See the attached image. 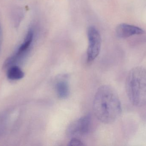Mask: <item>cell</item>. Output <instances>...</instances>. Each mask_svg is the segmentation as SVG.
<instances>
[{
  "label": "cell",
  "mask_w": 146,
  "mask_h": 146,
  "mask_svg": "<svg viewBox=\"0 0 146 146\" xmlns=\"http://www.w3.org/2000/svg\"><path fill=\"white\" fill-rule=\"evenodd\" d=\"M93 110L98 120L106 124L115 121L122 113V106L118 94L110 86L99 88L94 96Z\"/></svg>",
  "instance_id": "6da1fadb"
},
{
  "label": "cell",
  "mask_w": 146,
  "mask_h": 146,
  "mask_svg": "<svg viewBox=\"0 0 146 146\" xmlns=\"http://www.w3.org/2000/svg\"><path fill=\"white\" fill-rule=\"evenodd\" d=\"M127 95L136 107L146 105V68L137 66L129 72L126 82Z\"/></svg>",
  "instance_id": "7a4b0ae2"
},
{
  "label": "cell",
  "mask_w": 146,
  "mask_h": 146,
  "mask_svg": "<svg viewBox=\"0 0 146 146\" xmlns=\"http://www.w3.org/2000/svg\"><path fill=\"white\" fill-rule=\"evenodd\" d=\"M88 40L87 60L91 62L96 59L100 52L101 48V37L99 32L94 26H90L87 31Z\"/></svg>",
  "instance_id": "3957f363"
},
{
  "label": "cell",
  "mask_w": 146,
  "mask_h": 146,
  "mask_svg": "<svg viewBox=\"0 0 146 146\" xmlns=\"http://www.w3.org/2000/svg\"><path fill=\"white\" fill-rule=\"evenodd\" d=\"M91 123L89 115L82 117L72 123L68 128L67 133L71 138H77L86 135L89 132Z\"/></svg>",
  "instance_id": "277c9868"
},
{
  "label": "cell",
  "mask_w": 146,
  "mask_h": 146,
  "mask_svg": "<svg viewBox=\"0 0 146 146\" xmlns=\"http://www.w3.org/2000/svg\"><path fill=\"white\" fill-rule=\"evenodd\" d=\"M116 33L118 37L125 38L135 35L144 34L145 31L135 26L123 23L117 27Z\"/></svg>",
  "instance_id": "5b68a950"
},
{
  "label": "cell",
  "mask_w": 146,
  "mask_h": 146,
  "mask_svg": "<svg viewBox=\"0 0 146 146\" xmlns=\"http://www.w3.org/2000/svg\"><path fill=\"white\" fill-rule=\"evenodd\" d=\"M34 36V31L33 27H31L27 31L23 43L21 45L18 51L13 56L19 61L29 51L32 44Z\"/></svg>",
  "instance_id": "8992f818"
},
{
  "label": "cell",
  "mask_w": 146,
  "mask_h": 146,
  "mask_svg": "<svg viewBox=\"0 0 146 146\" xmlns=\"http://www.w3.org/2000/svg\"><path fill=\"white\" fill-rule=\"evenodd\" d=\"M55 89L56 94L60 98L66 99L69 96L70 88L68 82L66 79H60L56 81Z\"/></svg>",
  "instance_id": "52a82bcc"
},
{
  "label": "cell",
  "mask_w": 146,
  "mask_h": 146,
  "mask_svg": "<svg viewBox=\"0 0 146 146\" xmlns=\"http://www.w3.org/2000/svg\"><path fill=\"white\" fill-rule=\"evenodd\" d=\"M24 72L22 69L16 65H13L9 68L7 73V76L11 80L21 79L24 77Z\"/></svg>",
  "instance_id": "ba28073f"
},
{
  "label": "cell",
  "mask_w": 146,
  "mask_h": 146,
  "mask_svg": "<svg viewBox=\"0 0 146 146\" xmlns=\"http://www.w3.org/2000/svg\"><path fill=\"white\" fill-rule=\"evenodd\" d=\"M69 146H83L84 144L77 138H72L69 143Z\"/></svg>",
  "instance_id": "9c48e42d"
},
{
  "label": "cell",
  "mask_w": 146,
  "mask_h": 146,
  "mask_svg": "<svg viewBox=\"0 0 146 146\" xmlns=\"http://www.w3.org/2000/svg\"><path fill=\"white\" fill-rule=\"evenodd\" d=\"M2 29L0 21V51L1 49L2 43Z\"/></svg>",
  "instance_id": "30bf717a"
}]
</instances>
